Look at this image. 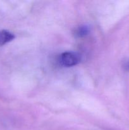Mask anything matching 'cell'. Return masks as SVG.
Segmentation results:
<instances>
[{
	"mask_svg": "<svg viewBox=\"0 0 129 130\" xmlns=\"http://www.w3.org/2000/svg\"><path fill=\"white\" fill-rule=\"evenodd\" d=\"M60 62L63 66L72 67L80 62V56L75 52H67L62 53L60 56Z\"/></svg>",
	"mask_w": 129,
	"mask_h": 130,
	"instance_id": "cell-1",
	"label": "cell"
},
{
	"mask_svg": "<svg viewBox=\"0 0 129 130\" xmlns=\"http://www.w3.org/2000/svg\"><path fill=\"white\" fill-rule=\"evenodd\" d=\"M15 38V36L6 30H0V46L9 43Z\"/></svg>",
	"mask_w": 129,
	"mask_h": 130,
	"instance_id": "cell-2",
	"label": "cell"
},
{
	"mask_svg": "<svg viewBox=\"0 0 129 130\" xmlns=\"http://www.w3.org/2000/svg\"><path fill=\"white\" fill-rule=\"evenodd\" d=\"M89 32L90 28L88 25H82L75 29L74 34L75 36L78 37V38H82L87 36L89 33Z\"/></svg>",
	"mask_w": 129,
	"mask_h": 130,
	"instance_id": "cell-3",
	"label": "cell"
},
{
	"mask_svg": "<svg viewBox=\"0 0 129 130\" xmlns=\"http://www.w3.org/2000/svg\"><path fill=\"white\" fill-rule=\"evenodd\" d=\"M126 69H127L129 71V61L127 62V63H126Z\"/></svg>",
	"mask_w": 129,
	"mask_h": 130,
	"instance_id": "cell-4",
	"label": "cell"
}]
</instances>
